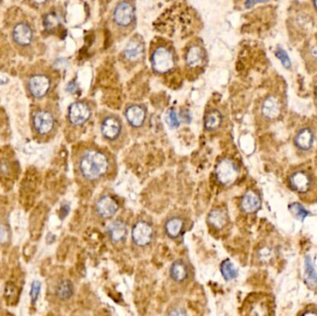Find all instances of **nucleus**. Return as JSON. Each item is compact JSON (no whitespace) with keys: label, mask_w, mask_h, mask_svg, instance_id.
Segmentation results:
<instances>
[{"label":"nucleus","mask_w":317,"mask_h":316,"mask_svg":"<svg viewBox=\"0 0 317 316\" xmlns=\"http://www.w3.org/2000/svg\"><path fill=\"white\" fill-rule=\"evenodd\" d=\"M114 159L104 148L88 146L80 149L76 158V170L83 179L96 183L111 174L114 171Z\"/></svg>","instance_id":"nucleus-1"},{"label":"nucleus","mask_w":317,"mask_h":316,"mask_svg":"<svg viewBox=\"0 0 317 316\" xmlns=\"http://www.w3.org/2000/svg\"><path fill=\"white\" fill-rule=\"evenodd\" d=\"M150 63L154 72L167 74L177 65V57L172 44L159 38L150 46Z\"/></svg>","instance_id":"nucleus-2"},{"label":"nucleus","mask_w":317,"mask_h":316,"mask_svg":"<svg viewBox=\"0 0 317 316\" xmlns=\"http://www.w3.org/2000/svg\"><path fill=\"white\" fill-rule=\"evenodd\" d=\"M99 128L103 138L112 147L121 146L127 137L126 127L122 119L108 111L101 115Z\"/></svg>","instance_id":"nucleus-3"},{"label":"nucleus","mask_w":317,"mask_h":316,"mask_svg":"<svg viewBox=\"0 0 317 316\" xmlns=\"http://www.w3.org/2000/svg\"><path fill=\"white\" fill-rule=\"evenodd\" d=\"M32 130L38 137H49L58 127V115L51 107H44L32 111Z\"/></svg>","instance_id":"nucleus-4"},{"label":"nucleus","mask_w":317,"mask_h":316,"mask_svg":"<svg viewBox=\"0 0 317 316\" xmlns=\"http://www.w3.org/2000/svg\"><path fill=\"white\" fill-rule=\"evenodd\" d=\"M111 22L113 28L123 34L131 32L136 25V9L134 4L129 1L119 2L112 11Z\"/></svg>","instance_id":"nucleus-5"},{"label":"nucleus","mask_w":317,"mask_h":316,"mask_svg":"<svg viewBox=\"0 0 317 316\" xmlns=\"http://www.w3.org/2000/svg\"><path fill=\"white\" fill-rule=\"evenodd\" d=\"M207 62V54L201 43L193 42L188 46L185 53V64L190 71L202 69Z\"/></svg>","instance_id":"nucleus-6"},{"label":"nucleus","mask_w":317,"mask_h":316,"mask_svg":"<svg viewBox=\"0 0 317 316\" xmlns=\"http://www.w3.org/2000/svg\"><path fill=\"white\" fill-rule=\"evenodd\" d=\"M144 52L145 43L141 36L135 35L127 43L123 51V59L128 64L136 65L143 59Z\"/></svg>","instance_id":"nucleus-7"},{"label":"nucleus","mask_w":317,"mask_h":316,"mask_svg":"<svg viewBox=\"0 0 317 316\" xmlns=\"http://www.w3.org/2000/svg\"><path fill=\"white\" fill-rule=\"evenodd\" d=\"M92 110L89 104L84 101L74 102L69 108L68 120L74 126H83L91 118Z\"/></svg>","instance_id":"nucleus-8"},{"label":"nucleus","mask_w":317,"mask_h":316,"mask_svg":"<svg viewBox=\"0 0 317 316\" xmlns=\"http://www.w3.org/2000/svg\"><path fill=\"white\" fill-rule=\"evenodd\" d=\"M215 175L221 185L228 186L238 178V167L231 158H223L216 167Z\"/></svg>","instance_id":"nucleus-9"},{"label":"nucleus","mask_w":317,"mask_h":316,"mask_svg":"<svg viewBox=\"0 0 317 316\" xmlns=\"http://www.w3.org/2000/svg\"><path fill=\"white\" fill-rule=\"evenodd\" d=\"M51 87V80L48 74H32L28 80V89L35 98H42L47 95Z\"/></svg>","instance_id":"nucleus-10"},{"label":"nucleus","mask_w":317,"mask_h":316,"mask_svg":"<svg viewBox=\"0 0 317 316\" xmlns=\"http://www.w3.org/2000/svg\"><path fill=\"white\" fill-rule=\"evenodd\" d=\"M288 185L298 194H306L313 187V179L308 172L299 170L289 175Z\"/></svg>","instance_id":"nucleus-11"},{"label":"nucleus","mask_w":317,"mask_h":316,"mask_svg":"<svg viewBox=\"0 0 317 316\" xmlns=\"http://www.w3.org/2000/svg\"><path fill=\"white\" fill-rule=\"evenodd\" d=\"M12 38L15 44L21 47H28L33 40V31L26 21L17 22L12 29Z\"/></svg>","instance_id":"nucleus-12"},{"label":"nucleus","mask_w":317,"mask_h":316,"mask_svg":"<svg viewBox=\"0 0 317 316\" xmlns=\"http://www.w3.org/2000/svg\"><path fill=\"white\" fill-rule=\"evenodd\" d=\"M118 210V202L109 195L100 197L95 202V212L101 218H111L115 215Z\"/></svg>","instance_id":"nucleus-13"},{"label":"nucleus","mask_w":317,"mask_h":316,"mask_svg":"<svg viewBox=\"0 0 317 316\" xmlns=\"http://www.w3.org/2000/svg\"><path fill=\"white\" fill-rule=\"evenodd\" d=\"M152 237L153 230L148 222L139 221L134 225L132 230V238L138 246H147L151 241Z\"/></svg>","instance_id":"nucleus-14"},{"label":"nucleus","mask_w":317,"mask_h":316,"mask_svg":"<svg viewBox=\"0 0 317 316\" xmlns=\"http://www.w3.org/2000/svg\"><path fill=\"white\" fill-rule=\"evenodd\" d=\"M126 117L131 126L140 128L144 126L146 122L147 111L143 106L131 104L126 110Z\"/></svg>","instance_id":"nucleus-15"},{"label":"nucleus","mask_w":317,"mask_h":316,"mask_svg":"<svg viewBox=\"0 0 317 316\" xmlns=\"http://www.w3.org/2000/svg\"><path fill=\"white\" fill-rule=\"evenodd\" d=\"M281 108L278 99L275 96H268L262 106V113L269 120L276 119L280 115Z\"/></svg>","instance_id":"nucleus-16"},{"label":"nucleus","mask_w":317,"mask_h":316,"mask_svg":"<svg viewBox=\"0 0 317 316\" xmlns=\"http://www.w3.org/2000/svg\"><path fill=\"white\" fill-rule=\"evenodd\" d=\"M108 234L113 242H120L127 237V227L122 220H115L108 226Z\"/></svg>","instance_id":"nucleus-17"},{"label":"nucleus","mask_w":317,"mask_h":316,"mask_svg":"<svg viewBox=\"0 0 317 316\" xmlns=\"http://www.w3.org/2000/svg\"><path fill=\"white\" fill-rule=\"evenodd\" d=\"M261 207V199L254 191H248L241 200V208L247 213L256 212Z\"/></svg>","instance_id":"nucleus-18"},{"label":"nucleus","mask_w":317,"mask_h":316,"mask_svg":"<svg viewBox=\"0 0 317 316\" xmlns=\"http://www.w3.org/2000/svg\"><path fill=\"white\" fill-rule=\"evenodd\" d=\"M295 145L301 150H309L314 144V134L310 128H303L298 132L295 137Z\"/></svg>","instance_id":"nucleus-19"},{"label":"nucleus","mask_w":317,"mask_h":316,"mask_svg":"<svg viewBox=\"0 0 317 316\" xmlns=\"http://www.w3.org/2000/svg\"><path fill=\"white\" fill-rule=\"evenodd\" d=\"M272 302L268 300H262L252 306L250 316H272Z\"/></svg>","instance_id":"nucleus-20"},{"label":"nucleus","mask_w":317,"mask_h":316,"mask_svg":"<svg viewBox=\"0 0 317 316\" xmlns=\"http://www.w3.org/2000/svg\"><path fill=\"white\" fill-rule=\"evenodd\" d=\"M184 225H185L184 221L179 217L170 218L165 223V232L170 237L176 238L182 233Z\"/></svg>","instance_id":"nucleus-21"},{"label":"nucleus","mask_w":317,"mask_h":316,"mask_svg":"<svg viewBox=\"0 0 317 316\" xmlns=\"http://www.w3.org/2000/svg\"><path fill=\"white\" fill-rule=\"evenodd\" d=\"M74 284L70 280H63L61 281L55 290V293L58 299L61 300H68L74 295Z\"/></svg>","instance_id":"nucleus-22"},{"label":"nucleus","mask_w":317,"mask_h":316,"mask_svg":"<svg viewBox=\"0 0 317 316\" xmlns=\"http://www.w3.org/2000/svg\"><path fill=\"white\" fill-rule=\"evenodd\" d=\"M170 275L176 282H183L188 276V269L181 261H176L171 265Z\"/></svg>","instance_id":"nucleus-23"},{"label":"nucleus","mask_w":317,"mask_h":316,"mask_svg":"<svg viewBox=\"0 0 317 316\" xmlns=\"http://www.w3.org/2000/svg\"><path fill=\"white\" fill-rule=\"evenodd\" d=\"M222 122V114L217 111H208L206 116H205V120H204L205 127L209 131L216 130L218 127L221 126Z\"/></svg>","instance_id":"nucleus-24"},{"label":"nucleus","mask_w":317,"mask_h":316,"mask_svg":"<svg viewBox=\"0 0 317 316\" xmlns=\"http://www.w3.org/2000/svg\"><path fill=\"white\" fill-rule=\"evenodd\" d=\"M208 221L211 226L217 229H222V227L226 224L227 217L224 211L221 210H213L209 214Z\"/></svg>","instance_id":"nucleus-25"},{"label":"nucleus","mask_w":317,"mask_h":316,"mask_svg":"<svg viewBox=\"0 0 317 316\" xmlns=\"http://www.w3.org/2000/svg\"><path fill=\"white\" fill-rule=\"evenodd\" d=\"M305 282L309 286H317V274L315 271V268L312 264V260L310 257L307 256L305 258Z\"/></svg>","instance_id":"nucleus-26"},{"label":"nucleus","mask_w":317,"mask_h":316,"mask_svg":"<svg viewBox=\"0 0 317 316\" xmlns=\"http://www.w3.org/2000/svg\"><path fill=\"white\" fill-rule=\"evenodd\" d=\"M220 271H221L222 277L226 281L233 280L238 276V271H237L235 265L232 264V262L229 260H225L222 262L220 266Z\"/></svg>","instance_id":"nucleus-27"},{"label":"nucleus","mask_w":317,"mask_h":316,"mask_svg":"<svg viewBox=\"0 0 317 316\" xmlns=\"http://www.w3.org/2000/svg\"><path fill=\"white\" fill-rule=\"evenodd\" d=\"M59 22H60L59 16L56 13H53V12L46 15V17L44 19L45 27L48 30H51V29H54L55 27H57L59 25Z\"/></svg>","instance_id":"nucleus-28"},{"label":"nucleus","mask_w":317,"mask_h":316,"mask_svg":"<svg viewBox=\"0 0 317 316\" xmlns=\"http://www.w3.org/2000/svg\"><path fill=\"white\" fill-rule=\"evenodd\" d=\"M289 210L296 216L297 218H299L301 220H303L308 215V211L299 203H292L289 206Z\"/></svg>","instance_id":"nucleus-29"},{"label":"nucleus","mask_w":317,"mask_h":316,"mask_svg":"<svg viewBox=\"0 0 317 316\" xmlns=\"http://www.w3.org/2000/svg\"><path fill=\"white\" fill-rule=\"evenodd\" d=\"M40 291H41V283L38 280L32 281L31 289H30V298H31L32 304H34L37 301Z\"/></svg>","instance_id":"nucleus-30"},{"label":"nucleus","mask_w":317,"mask_h":316,"mask_svg":"<svg viewBox=\"0 0 317 316\" xmlns=\"http://www.w3.org/2000/svg\"><path fill=\"white\" fill-rule=\"evenodd\" d=\"M275 55L278 58V60L281 62V63L283 64L284 67H285V68H290L291 63H290L289 57H288V55L286 54V52H285L284 49L278 47L276 49V51H275Z\"/></svg>","instance_id":"nucleus-31"},{"label":"nucleus","mask_w":317,"mask_h":316,"mask_svg":"<svg viewBox=\"0 0 317 316\" xmlns=\"http://www.w3.org/2000/svg\"><path fill=\"white\" fill-rule=\"evenodd\" d=\"M298 316H317V306L309 305L303 308Z\"/></svg>","instance_id":"nucleus-32"},{"label":"nucleus","mask_w":317,"mask_h":316,"mask_svg":"<svg viewBox=\"0 0 317 316\" xmlns=\"http://www.w3.org/2000/svg\"><path fill=\"white\" fill-rule=\"evenodd\" d=\"M10 233L5 225L0 224V244H4L9 240Z\"/></svg>","instance_id":"nucleus-33"},{"label":"nucleus","mask_w":317,"mask_h":316,"mask_svg":"<svg viewBox=\"0 0 317 316\" xmlns=\"http://www.w3.org/2000/svg\"><path fill=\"white\" fill-rule=\"evenodd\" d=\"M167 121L171 126L177 127L179 126V120L174 111H170L167 115Z\"/></svg>","instance_id":"nucleus-34"},{"label":"nucleus","mask_w":317,"mask_h":316,"mask_svg":"<svg viewBox=\"0 0 317 316\" xmlns=\"http://www.w3.org/2000/svg\"><path fill=\"white\" fill-rule=\"evenodd\" d=\"M167 316H188V315L183 309L176 308V309L172 310Z\"/></svg>","instance_id":"nucleus-35"},{"label":"nucleus","mask_w":317,"mask_h":316,"mask_svg":"<svg viewBox=\"0 0 317 316\" xmlns=\"http://www.w3.org/2000/svg\"><path fill=\"white\" fill-rule=\"evenodd\" d=\"M69 207L67 206H63V208H62V210H61V212H60V217H61V219L62 220H63L64 217L65 216H67V214H68V212H69Z\"/></svg>","instance_id":"nucleus-36"},{"label":"nucleus","mask_w":317,"mask_h":316,"mask_svg":"<svg viewBox=\"0 0 317 316\" xmlns=\"http://www.w3.org/2000/svg\"><path fill=\"white\" fill-rule=\"evenodd\" d=\"M55 239H56V237L54 235H52V234H50V233L47 236V242L48 243V244L54 242Z\"/></svg>","instance_id":"nucleus-37"},{"label":"nucleus","mask_w":317,"mask_h":316,"mask_svg":"<svg viewBox=\"0 0 317 316\" xmlns=\"http://www.w3.org/2000/svg\"><path fill=\"white\" fill-rule=\"evenodd\" d=\"M314 6H315V8L317 10V1H315V2H314Z\"/></svg>","instance_id":"nucleus-38"}]
</instances>
